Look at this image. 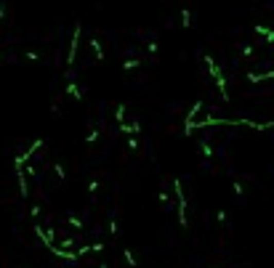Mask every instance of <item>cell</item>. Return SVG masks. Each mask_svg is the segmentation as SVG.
<instances>
[{
    "label": "cell",
    "mask_w": 274,
    "mask_h": 268,
    "mask_svg": "<svg viewBox=\"0 0 274 268\" xmlns=\"http://www.w3.org/2000/svg\"><path fill=\"white\" fill-rule=\"evenodd\" d=\"M53 170H56L59 181H64V178H67V170H64V165H62V162H56V165H53Z\"/></svg>",
    "instance_id": "obj_17"
},
{
    "label": "cell",
    "mask_w": 274,
    "mask_h": 268,
    "mask_svg": "<svg viewBox=\"0 0 274 268\" xmlns=\"http://www.w3.org/2000/svg\"><path fill=\"white\" fill-rule=\"evenodd\" d=\"M125 144H128V149H131V151H136V149H139V138H136V136H128Z\"/></svg>",
    "instance_id": "obj_19"
},
{
    "label": "cell",
    "mask_w": 274,
    "mask_h": 268,
    "mask_svg": "<svg viewBox=\"0 0 274 268\" xmlns=\"http://www.w3.org/2000/svg\"><path fill=\"white\" fill-rule=\"evenodd\" d=\"M216 220H218V226H224V223H226V210H218V213H216Z\"/></svg>",
    "instance_id": "obj_25"
},
{
    "label": "cell",
    "mask_w": 274,
    "mask_h": 268,
    "mask_svg": "<svg viewBox=\"0 0 274 268\" xmlns=\"http://www.w3.org/2000/svg\"><path fill=\"white\" fill-rule=\"evenodd\" d=\"M59 247H62V250H75V239H62Z\"/></svg>",
    "instance_id": "obj_21"
},
{
    "label": "cell",
    "mask_w": 274,
    "mask_h": 268,
    "mask_svg": "<svg viewBox=\"0 0 274 268\" xmlns=\"http://www.w3.org/2000/svg\"><path fill=\"white\" fill-rule=\"evenodd\" d=\"M99 192V181L94 178V181H88V194H96Z\"/></svg>",
    "instance_id": "obj_23"
},
{
    "label": "cell",
    "mask_w": 274,
    "mask_h": 268,
    "mask_svg": "<svg viewBox=\"0 0 274 268\" xmlns=\"http://www.w3.org/2000/svg\"><path fill=\"white\" fill-rule=\"evenodd\" d=\"M90 48H94V59L96 61H104V48H101V43L94 37V40H90Z\"/></svg>",
    "instance_id": "obj_9"
},
{
    "label": "cell",
    "mask_w": 274,
    "mask_h": 268,
    "mask_svg": "<svg viewBox=\"0 0 274 268\" xmlns=\"http://www.w3.org/2000/svg\"><path fill=\"white\" fill-rule=\"evenodd\" d=\"M200 151H203V157H205L208 162L213 160V146L208 144V141H200Z\"/></svg>",
    "instance_id": "obj_10"
},
{
    "label": "cell",
    "mask_w": 274,
    "mask_h": 268,
    "mask_svg": "<svg viewBox=\"0 0 274 268\" xmlns=\"http://www.w3.org/2000/svg\"><path fill=\"white\" fill-rule=\"evenodd\" d=\"M253 29H255L258 35H264V40H266V43H274V29H269V27H264V24H255Z\"/></svg>",
    "instance_id": "obj_8"
},
{
    "label": "cell",
    "mask_w": 274,
    "mask_h": 268,
    "mask_svg": "<svg viewBox=\"0 0 274 268\" xmlns=\"http://www.w3.org/2000/svg\"><path fill=\"white\" fill-rule=\"evenodd\" d=\"M189 24H192V11H189V8H184V11H181V27L189 29Z\"/></svg>",
    "instance_id": "obj_11"
},
{
    "label": "cell",
    "mask_w": 274,
    "mask_h": 268,
    "mask_svg": "<svg viewBox=\"0 0 274 268\" xmlns=\"http://www.w3.org/2000/svg\"><path fill=\"white\" fill-rule=\"evenodd\" d=\"M147 51H149V56H157V51H160V45H157L155 40H152V43L147 45Z\"/></svg>",
    "instance_id": "obj_22"
},
{
    "label": "cell",
    "mask_w": 274,
    "mask_h": 268,
    "mask_svg": "<svg viewBox=\"0 0 274 268\" xmlns=\"http://www.w3.org/2000/svg\"><path fill=\"white\" fill-rule=\"evenodd\" d=\"M139 64H141L139 59H128L125 64H123V69H125V72H131V69H136V67H139Z\"/></svg>",
    "instance_id": "obj_18"
},
{
    "label": "cell",
    "mask_w": 274,
    "mask_h": 268,
    "mask_svg": "<svg viewBox=\"0 0 274 268\" xmlns=\"http://www.w3.org/2000/svg\"><path fill=\"white\" fill-rule=\"evenodd\" d=\"M80 35H83L80 24H75V32H72V43H69V56H67V64H69V67L75 64V59H78V43H80Z\"/></svg>",
    "instance_id": "obj_3"
},
{
    "label": "cell",
    "mask_w": 274,
    "mask_h": 268,
    "mask_svg": "<svg viewBox=\"0 0 274 268\" xmlns=\"http://www.w3.org/2000/svg\"><path fill=\"white\" fill-rule=\"evenodd\" d=\"M240 53H242V59H253L255 48H253V45H242V48H240Z\"/></svg>",
    "instance_id": "obj_14"
},
{
    "label": "cell",
    "mask_w": 274,
    "mask_h": 268,
    "mask_svg": "<svg viewBox=\"0 0 274 268\" xmlns=\"http://www.w3.org/2000/svg\"><path fill=\"white\" fill-rule=\"evenodd\" d=\"M200 109H203V101H194V106L189 109V112H187V120H184V128H187V125H192L194 122V117L197 114H200Z\"/></svg>",
    "instance_id": "obj_7"
},
{
    "label": "cell",
    "mask_w": 274,
    "mask_h": 268,
    "mask_svg": "<svg viewBox=\"0 0 274 268\" xmlns=\"http://www.w3.org/2000/svg\"><path fill=\"white\" fill-rule=\"evenodd\" d=\"M141 130L139 122H120V133H128V136H136Z\"/></svg>",
    "instance_id": "obj_6"
},
{
    "label": "cell",
    "mask_w": 274,
    "mask_h": 268,
    "mask_svg": "<svg viewBox=\"0 0 274 268\" xmlns=\"http://www.w3.org/2000/svg\"><path fill=\"white\" fill-rule=\"evenodd\" d=\"M123 258H125V263H128L131 268H136V255H133L131 250H123Z\"/></svg>",
    "instance_id": "obj_16"
},
{
    "label": "cell",
    "mask_w": 274,
    "mask_h": 268,
    "mask_svg": "<svg viewBox=\"0 0 274 268\" xmlns=\"http://www.w3.org/2000/svg\"><path fill=\"white\" fill-rule=\"evenodd\" d=\"M115 120H117V125L125 120V104H117V106H115Z\"/></svg>",
    "instance_id": "obj_12"
},
{
    "label": "cell",
    "mask_w": 274,
    "mask_h": 268,
    "mask_svg": "<svg viewBox=\"0 0 274 268\" xmlns=\"http://www.w3.org/2000/svg\"><path fill=\"white\" fill-rule=\"evenodd\" d=\"M173 192H176V202H178V223H181V228H189L187 197H184V188H181V181H178V178H173Z\"/></svg>",
    "instance_id": "obj_2"
},
{
    "label": "cell",
    "mask_w": 274,
    "mask_h": 268,
    "mask_svg": "<svg viewBox=\"0 0 274 268\" xmlns=\"http://www.w3.org/2000/svg\"><path fill=\"white\" fill-rule=\"evenodd\" d=\"M205 64H208V72H210V77L216 80V85H218V93H221V99L224 101H229V85H226V77H224V72H221V67L213 61V56H205Z\"/></svg>",
    "instance_id": "obj_1"
},
{
    "label": "cell",
    "mask_w": 274,
    "mask_h": 268,
    "mask_svg": "<svg viewBox=\"0 0 274 268\" xmlns=\"http://www.w3.org/2000/svg\"><path fill=\"white\" fill-rule=\"evenodd\" d=\"M106 228H109V234L115 236V234H117V220L112 218V220H109V226H106Z\"/></svg>",
    "instance_id": "obj_26"
},
{
    "label": "cell",
    "mask_w": 274,
    "mask_h": 268,
    "mask_svg": "<svg viewBox=\"0 0 274 268\" xmlns=\"http://www.w3.org/2000/svg\"><path fill=\"white\" fill-rule=\"evenodd\" d=\"M232 188H234V194H237V197H242V194H245V186H242L240 181H234V183H232Z\"/></svg>",
    "instance_id": "obj_20"
},
{
    "label": "cell",
    "mask_w": 274,
    "mask_h": 268,
    "mask_svg": "<svg viewBox=\"0 0 274 268\" xmlns=\"http://www.w3.org/2000/svg\"><path fill=\"white\" fill-rule=\"evenodd\" d=\"M67 223H69L72 228H78V231H83V220H80V218H75V215H69V218H67Z\"/></svg>",
    "instance_id": "obj_13"
},
{
    "label": "cell",
    "mask_w": 274,
    "mask_h": 268,
    "mask_svg": "<svg viewBox=\"0 0 274 268\" xmlns=\"http://www.w3.org/2000/svg\"><path fill=\"white\" fill-rule=\"evenodd\" d=\"M96 268H109V265H106V263H101V265H96Z\"/></svg>",
    "instance_id": "obj_28"
},
{
    "label": "cell",
    "mask_w": 274,
    "mask_h": 268,
    "mask_svg": "<svg viewBox=\"0 0 274 268\" xmlns=\"http://www.w3.org/2000/svg\"><path fill=\"white\" fill-rule=\"evenodd\" d=\"M106 247H104V242H94V244H90V252H96V255H99V252H104Z\"/></svg>",
    "instance_id": "obj_24"
},
{
    "label": "cell",
    "mask_w": 274,
    "mask_h": 268,
    "mask_svg": "<svg viewBox=\"0 0 274 268\" xmlns=\"http://www.w3.org/2000/svg\"><path fill=\"white\" fill-rule=\"evenodd\" d=\"M160 202H162V204H168V202H171V197H168V192H165V188L160 192Z\"/></svg>",
    "instance_id": "obj_27"
},
{
    "label": "cell",
    "mask_w": 274,
    "mask_h": 268,
    "mask_svg": "<svg viewBox=\"0 0 274 268\" xmlns=\"http://www.w3.org/2000/svg\"><path fill=\"white\" fill-rule=\"evenodd\" d=\"M99 136H101V130H99V128H94V130H90V133L85 136V144H96V138H99Z\"/></svg>",
    "instance_id": "obj_15"
},
{
    "label": "cell",
    "mask_w": 274,
    "mask_h": 268,
    "mask_svg": "<svg viewBox=\"0 0 274 268\" xmlns=\"http://www.w3.org/2000/svg\"><path fill=\"white\" fill-rule=\"evenodd\" d=\"M245 80H248L250 85L266 83V80H274V69H271V72H248V74H245Z\"/></svg>",
    "instance_id": "obj_4"
},
{
    "label": "cell",
    "mask_w": 274,
    "mask_h": 268,
    "mask_svg": "<svg viewBox=\"0 0 274 268\" xmlns=\"http://www.w3.org/2000/svg\"><path fill=\"white\" fill-rule=\"evenodd\" d=\"M67 93L72 96V101H83V99H85L83 88H78V83H75V80H69V83H67Z\"/></svg>",
    "instance_id": "obj_5"
}]
</instances>
